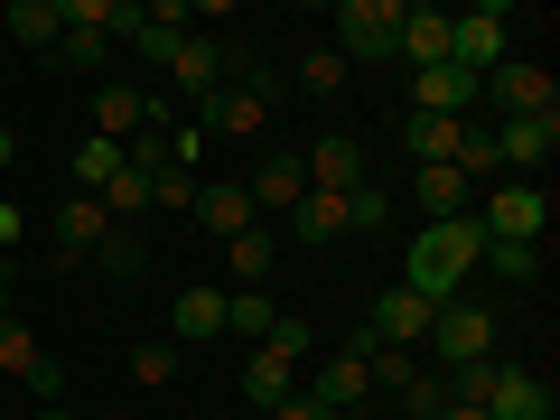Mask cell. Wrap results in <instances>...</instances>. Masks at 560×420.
Wrapping results in <instances>:
<instances>
[{
    "instance_id": "obj_1",
    "label": "cell",
    "mask_w": 560,
    "mask_h": 420,
    "mask_svg": "<svg viewBox=\"0 0 560 420\" xmlns=\"http://www.w3.org/2000/svg\"><path fill=\"white\" fill-rule=\"evenodd\" d=\"M486 261V224L477 215H458V224H420L411 234V253H401V290H411V300H458L467 290V271H477Z\"/></svg>"
},
{
    "instance_id": "obj_2",
    "label": "cell",
    "mask_w": 560,
    "mask_h": 420,
    "mask_svg": "<svg viewBox=\"0 0 560 420\" xmlns=\"http://www.w3.org/2000/svg\"><path fill=\"white\" fill-rule=\"evenodd\" d=\"M504 355V318L477 300H440L430 308V374H458V364H486Z\"/></svg>"
},
{
    "instance_id": "obj_3",
    "label": "cell",
    "mask_w": 560,
    "mask_h": 420,
    "mask_svg": "<svg viewBox=\"0 0 560 420\" xmlns=\"http://www.w3.org/2000/svg\"><path fill=\"white\" fill-rule=\"evenodd\" d=\"M541 113H560V84H551V66H533V57H504L495 75L477 84V121L495 131V121H541Z\"/></svg>"
},
{
    "instance_id": "obj_4",
    "label": "cell",
    "mask_w": 560,
    "mask_h": 420,
    "mask_svg": "<svg viewBox=\"0 0 560 420\" xmlns=\"http://www.w3.org/2000/svg\"><path fill=\"white\" fill-rule=\"evenodd\" d=\"M271 103H280V84L261 75V66H243V75H224L215 94L197 103V131L206 140H253L261 121H271Z\"/></svg>"
},
{
    "instance_id": "obj_5",
    "label": "cell",
    "mask_w": 560,
    "mask_h": 420,
    "mask_svg": "<svg viewBox=\"0 0 560 420\" xmlns=\"http://www.w3.org/2000/svg\"><path fill=\"white\" fill-rule=\"evenodd\" d=\"M514 57V10L504 0H477V10H448V66H467V75H495V66Z\"/></svg>"
},
{
    "instance_id": "obj_6",
    "label": "cell",
    "mask_w": 560,
    "mask_h": 420,
    "mask_svg": "<svg viewBox=\"0 0 560 420\" xmlns=\"http://www.w3.org/2000/svg\"><path fill=\"white\" fill-rule=\"evenodd\" d=\"M327 28H337V57L346 66H393V38H401V0H337L327 10Z\"/></svg>"
},
{
    "instance_id": "obj_7",
    "label": "cell",
    "mask_w": 560,
    "mask_h": 420,
    "mask_svg": "<svg viewBox=\"0 0 560 420\" xmlns=\"http://www.w3.org/2000/svg\"><path fill=\"white\" fill-rule=\"evenodd\" d=\"M243 66H253V47H234V38H197V28H187L178 57H168V103H206L224 75H243Z\"/></svg>"
},
{
    "instance_id": "obj_8",
    "label": "cell",
    "mask_w": 560,
    "mask_h": 420,
    "mask_svg": "<svg viewBox=\"0 0 560 420\" xmlns=\"http://www.w3.org/2000/svg\"><path fill=\"white\" fill-rule=\"evenodd\" d=\"M477 224H486V243H541V234H551V187L495 178V197L477 206Z\"/></svg>"
},
{
    "instance_id": "obj_9",
    "label": "cell",
    "mask_w": 560,
    "mask_h": 420,
    "mask_svg": "<svg viewBox=\"0 0 560 420\" xmlns=\"http://www.w3.org/2000/svg\"><path fill=\"white\" fill-rule=\"evenodd\" d=\"M364 355H374V327H355V337H346L337 355H327L318 374H308V393H318V401H327L337 420L355 411V401H374V374H364Z\"/></svg>"
},
{
    "instance_id": "obj_10",
    "label": "cell",
    "mask_w": 560,
    "mask_h": 420,
    "mask_svg": "<svg viewBox=\"0 0 560 420\" xmlns=\"http://www.w3.org/2000/svg\"><path fill=\"white\" fill-rule=\"evenodd\" d=\"M411 113H430V121H477V75H467V66H420V75H411Z\"/></svg>"
},
{
    "instance_id": "obj_11",
    "label": "cell",
    "mask_w": 560,
    "mask_h": 420,
    "mask_svg": "<svg viewBox=\"0 0 560 420\" xmlns=\"http://www.w3.org/2000/svg\"><path fill=\"white\" fill-rule=\"evenodd\" d=\"M551 150H560V113H541V121H495V168H504V178L551 168Z\"/></svg>"
},
{
    "instance_id": "obj_12",
    "label": "cell",
    "mask_w": 560,
    "mask_h": 420,
    "mask_svg": "<svg viewBox=\"0 0 560 420\" xmlns=\"http://www.w3.org/2000/svg\"><path fill=\"white\" fill-rule=\"evenodd\" d=\"M0 374H20V383H28V393H38V401H66V364H57V355H47V346H38V337H28V327H20V318L0 327Z\"/></svg>"
},
{
    "instance_id": "obj_13",
    "label": "cell",
    "mask_w": 560,
    "mask_h": 420,
    "mask_svg": "<svg viewBox=\"0 0 560 420\" xmlns=\"http://www.w3.org/2000/svg\"><path fill=\"white\" fill-rule=\"evenodd\" d=\"M300 168H308V187L346 197V187H364V140H355V131H318V140L300 150Z\"/></svg>"
},
{
    "instance_id": "obj_14",
    "label": "cell",
    "mask_w": 560,
    "mask_h": 420,
    "mask_svg": "<svg viewBox=\"0 0 560 420\" xmlns=\"http://www.w3.org/2000/svg\"><path fill=\"white\" fill-rule=\"evenodd\" d=\"M243 197H253V215H290V206L308 197V168H300V150H271V160L243 178Z\"/></svg>"
},
{
    "instance_id": "obj_15",
    "label": "cell",
    "mask_w": 560,
    "mask_h": 420,
    "mask_svg": "<svg viewBox=\"0 0 560 420\" xmlns=\"http://www.w3.org/2000/svg\"><path fill=\"white\" fill-rule=\"evenodd\" d=\"M280 253H290V243H280L271 224H243V234L224 243V271H234V280H224V290H271V271H280Z\"/></svg>"
},
{
    "instance_id": "obj_16",
    "label": "cell",
    "mask_w": 560,
    "mask_h": 420,
    "mask_svg": "<svg viewBox=\"0 0 560 420\" xmlns=\"http://www.w3.org/2000/svg\"><path fill=\"white\" fill-rule=\"evenodd\" d=\"M486 420H551V393H541V374H523V364L495 355V383H486Z\"/></svg>"
},
{
    "instance_id": "obj_17",
    "label": "cell",
    "mask_w": 560,
    "mask_h": 420,
    "mask_svg": "<svg viewBox=\"0 0 560 420\" xmlns=\"http://www.w3.org/2000/svg\"><path fill=\"white\" fill-rule=\"evenodd\" d=\"M187 215H197L215 243H234L243 224H261V215H253V197H243V178H197V206H187Z\"/></svg>"
},
{
    "instance_id": "obj_18",
    "label": "cell",
    "mask_w": 560,
    "mask_h": 420,
    "mask_svg": "<svg viewBox=\"0 0 560 420\" xmlns=\"http://www.w3.org/2000/svg\"><path fill=\"white\" fill-rule=\"evenodd\" d=\"M411 206H420V224H458V215H477V187H467V168H420Z\"/></svg>"
},
{
    "instance_id": "obj_19",
    "label": "cell",
    "mask_w": 560,
    "mask_h": 420,
    "mask_svg": "<svg viewBox=\"0 0 560 420\" xmlns=\"http://www.w3.org/2000/svg\"><path fill=\"white\" fill-rule=\"evenodd\" d=\"M206 337H224V280H197L168 308V346H206Z\"/></svg>"
},
{
    "instance_id": "obj_20",
    "label": "cell",
    "mask_w": 560,
    "mask_h": 420,
    "mask_svg": "<svg viewBox=\"0 0 560 420\" xmlns=\"http://www.w3.org/2000/svg\"><path fill=\"white\" fill-rule=\"evenodd\" d=\"M280 243H300V253H327V243H346V197L308 187V197L290 206V234H280Z\"/></svg>"
},
{
    "instance_id": "obj_21",
    "label": "cell",
    "mask_w": 560,
    "mask_h": 420,
    "mask_svg": "<svg viewBox=\"0 0 560 420\" xmlns=\"http://www.w3.org/2000/svg\"><path fill=\"white\" fill-rule=\"evenodd\" d=\"M393 57L411 66H448V10H411V0H401V38H393Z\"/></svg>"
},
{
    "instance_id": "obj_22",
    "label": "cell",
    "mask_w": 560,
    "mask_h": 420,
    "mask_svg": "<svg viewBox=\"0 0 560 420\" xmlns=\"http://www.w3.org/2000/svg\"><path fill=\"white\" fill-rule=\"evenodd\" d=\"M364 327H374V346H420V337H430V300H411V290L393 280V290L374 300V318H364Z\"/></svg>"
},
{
    "instance_id": "obj_23",
    "label": "cell",
    "mask_w": 560,
    "mask_h": 420,
    "mask_svg": "<svg viewBox=\"0 0 560 420\" xmlns=\"http://www.w3.org/2000/svg\"><path fill=\"white\" fill-rule=\"evenodd\" d=\"M113 234V215H103V197H66L57 206V261H94V243Z\"/></svg>"
},
{
    "instance_id": "obj_24",
    "label": "cell",
    "mask_w": 560,
    "mask_h": 420,
    "mask_svg": "<svg viewBox=\"0 0 560 420\" xmlns=\"http://www.w3.org/2000/svg\"><path fill=\"white\" fill-rule=\"evenodd\" d=\"M187 20H197V10H187V0H140V57H150V66H168V57H178V38H187Z\"/></svg>"
},
{
    "instance_id": "obj_25",
    "label": "cell",
    "mask_w": 560,
    "mask_h": 420,
    "mask_svg": "<svg viewBox=\"0 0 560 420\" xmlns=\"http://www.w3.org/2000/svg\"><path fill=\"white\" fill-rule=\"evenodd\" d=\"M458 140H467V121H430V113L401 121V150H411V168H458Z\"/></svg>"
},
{
    "instance_id": "obj_26",
    "label": "cell",
    "mask_w": 560,
    "mask_h": 420,
    "mask_svg": "<svg viewBox=\"0 0 560 420\" xmlns=\"http://www.w3.org/2000/svg\"><path fill=\"white\" fill-rule=\"evenodd\" d=\"M10 38H20L28 57H57V38H66V0H10Z\"/></svg>"
},
{
    "instance_id": "obj_27",
    "label": "cell",
    "mask_w": 560,
    "mask_h": 420,
    "mask_svg": "<svg viewBox=\"0 0 560 420\" xmlns=\"http://www.w3.org/2000/svg\"><path fill=\"white\" fill-rule=\"evenodd\" d=\"M290 393H300V364H280L271 346H243V401L271 411V401H290Z\"/></svg>"
},
{
    "instance_id": "obj_28",
    "label": "cell",
    "mask_w": 560,
    "mask_h": 420,
    "mask_svg": "<svg viewBox=\"0 0 560 420\" xmlns=\"http://www.w3.org/2000/svg\"><path fill=\"white\" fill-rule=\"evenodd\" d=\"M94 271L103 280H140L150 271V224H113V234L94 243Z\"/></svg>"
},
{
    "instance_id": "obj_29",
    "label": "cell",
    "mask_w": 560,
    "mask_h": 420,
    "mask_svg": "<svg viewBox=\"0 0 560 420\" xmlns=\"http://www.w3.org/2000/svg\"><path fill=\"white\" fill-rule=\"evenodd\" d=\"M271 327H280V300H271V290H224V337L261 346Z\"/></svg>"
},
{
    "instance_id": "obj_30",
    "label": "cell",
    "mask_w": 560,
    "mask_h": 420,
    "mask_svg": "<svg viewBox=\"0 0 560 420\" xmlns=\"http://www.w3.org/2000/svg\"><path fill=\"white\" fill-rule=\"evenodd\" d=\"M140 121H150V94H131V84H103L94 94V140H131Z\"/></svg>"
},
{
    "instance_id": "obj_31",
    "label": "cell",
    "mask_w": 560,
    "mask_h": 420,
    "mask_svg": "<svg viewBox=\"0 0 560 420\" xmlns=\"http://www.w3.org/2000/svg\"><path fill=\"white\" fill-rule=\"evenodd\" d=\"M113 178H121V140H94V131H84V140H75V197H103Z\"/></svg>"
},
{
    "instance_id": "obj_32",
    "label": "cell",
    "mask_w": 560,
    "mask_h": 420,
    "mask_svg": "<svg viewBox=\"0 0 560 420\" xmlns=\"http://www.w3.org/2000/svg\"><path fill=\"white\" fill-rule=\"evenodd\" d=\"M383 224H393V187H383V178L346 187V234H383Z\"/></svg>"
},
{
    "instance_id": "obj_33",
    "label": "cell",
    "mask_w": 560,
    "mask_h": 420,
    "mask_svg": "<svg viewBox=\"0 0 560 420\" xmlns=\"http://www.w3.org/2000/svg\"><path fill=\"white\" fill-rule=\"evenodd\" d=\"M131 383H140V393H168V383H178V346H168V337H140L131 346Z\"/></svg>"
},
{
    "instance_id": "obj_34",
    "label": "cell",
    "mask_w": 560,
    "mask_h": 420,
    "mask_svg": "<svg viewBox=\"0 0 560 420\" xmlns=\"http://www.w3.org/2000/svg\"><path fill=\"white\" fill-rule=\"evenodd\" d=\"M103 57H113V38H94V28H66V38H57V57H47V66H57V75H94Z\"/></svg>"
},
{
    "instance_id": "obj_35",
    "label": "cell",
    "mask_w": 560,
    "mask_h": 420,
    "mask_svg": "<svg viewBox=\"0 0 560 420\" xmlns=\"http://www.w3.org/2000/svg\"><path fill=\"white\" fill-rule=\"evenodd\" d=\"M393 401H401V420H440V411H448V383H440V374H430V364H420V374H411V383H401V393H393Z\"/></svg>"
},
{
    "instance_id": "obj_36",
    "label": "cell",
    "mask_w": 560,
    "mask_h": 420,
    "mask_svg": "<svg viewBox=\"0 0 560 420\" xmlns=\"http://www.w3.org/2000/svg\"><path fill=\"white\" fill-rule=\"evenodd\" d=\"M197 206V168H160L150 178V215H187Z\"/></svg>"
},
{
    "instance_id": "obj_37",
    "label": "cell",
    "mask_w": 560,
    "mask_h": 420,
    "mask_svg": "<svg viewBox=\"0 0 560 420\" xmlns=\"http://www.w3.org/2000/svg\"><path fill=\"white\" fill-rule=\"evenodd\" d=\"M364 374H374V393H401V383L420 374V355H411V346H374V355H364Z\"/></svg>"
},
{
    "instance_id": "obj_38",
    "label": "cell",
    "mask_w": 560,
    "mask_h": 420,
    "mask_svg": "<svg viewBox=\"0 0 560 420\" xmlns=\"http://www.w3.org/2000/svg\"><path fill=\"white\" fill-rule=\"evenodd\" d=\"M346 75H355V66H346V57H337V47H327V38L308 47V57H300V84H308V94H337Z\"/></svg>"
},
{
    "instance_id": "obj_39",
    "label": "cell",
    "mask_w": 560,
    "mask_h": 420,
    "mask_svg": "<svg viewBox=\"0 0 560 420\" xmlns=\"http://www.w3.org/2000/svg\"><path fill=\"white\" fill-rule=\"evenodd\" d=\"M486 271L495 280H541V243H486Z\"/></svg>"
},
{
    "instance_id": "obj_40",
    "label": "cell",
    "mask_w": 560,
    "mask_h": 420,
    "mask_svg": "<svg viewBox=\"0 0 560 420\" xmlns=\"http://www.w3.org/2000/svg\"><path fill=\"white\" fill-rule=\"evenodd\" d=\"M458 168H467V187H477V178H504V168H495V131H486V121H467V140H458Z\"/></svg>"
},
{
    "instance_id": "obj_41",
    "label": "cell",
    "mask_w": 560,
    "mask_h": 420,
    "mask_svg": "<svg viewBox=\"0 0 560 420\" xmlns=\"http://www.w3.org/2000/svg\"><path fill=\"white\" fill-rule=\"evenodd\" d=\"M261 420H337V411H327V401H318V393H308V383H300V393H290V401H271V411H261Z\"/></svg>"
},
{
    "instance_id": "obj_42",
    "label": "cell",
    "mask_w": 560,
    "mask_h": 420,
    "mask_svg": "<svg viewBox=\"0 0 560 420\" xmlns=\"http://www.w3.org/2000/svg\"><path fill=\"white\" fill-rule=\"evenodd\" d=\"M10 318H20V300H10V271H0V327H10Z\"/></svg>"
},
{
    "instance_id": "obj_43",
    "label": "cell",
    "mask_w": 560,
    "mask_h": 420,
    "mask_svg": "<svg viewBox=\"0 0 560 420\" xmlns=\"http://www.w3.org/2000/svg\"><path fill=\"white\" fill-rule=\"evenodd\" d=\"M38 420H84V411H66V401H38Z\"/></svg>"
},
{
    "instance_id": "obj_44",
    "label": "cell",
    "mask_w": 560,
    "mask_h": 420,
    "mask_svg": "<svg viewBox=\"0 0 560 420\" xmlns=\"http://www.w3.org/2000/svg\"><path fill=\"white\" fill-rule=\"evenodd\" d=\"M10 160H20V140H10V121H0V168H10Z\"/></svg>"
},
{
    "instance_id": "obj_45",
    "label": "cell",
    "mask_w": 560,
    "mask_h": 420,
    "mask_svg": "<svg viewBox=\"0 0 560 420\" xmlns=\"http://www.w3.org/2000/svg\"><path fill=\"white\" fill-rule=\"evenodd\" d=\"M94 420H131V411H94Z\"/></svg>"
},
{
    "instance_id": "obj_46",
    "label": "cell",
    "mask_w": 560,
    "mask_h": 420,
    "mask_svg": "<svg viewBox=\"0 0 560 420\" xmlns=\"http://www.w3.org/2000/svg\"><path fill=\"white\" fill-rule=\"evenodd\" d=\"M243 420H253V411H243Z\"/></svg>"
}]
</instances>
